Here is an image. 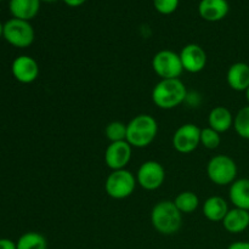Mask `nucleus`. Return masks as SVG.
Returning <instances> with one entry per match:
<instances>
[{
    "instance_id": "f257e3e1",
    "label": "nucleus",
    "mask_w": 249,
    "mask_h": 249,
    "mask_svg": "<svg viewBox=\"0 0 249 249\" xmlns=\"http://www.w3.org/2000/svg\"><path fill=\"white\" fill-rule=\"evenodd\" d=\"M151 224L162 235H174L181 229L182 214L174 201L164 199L156 204L151 212Z\"/></svg>"
},
{
    "instance_id": "f03ea898",
    "label": "nucleus",
    "mask_w": 249,
    "mask_h": 249,
    "mask_svg": "<svg viewBox=\"0 0 249 249\" xmlns=\"http://www.w3.org/2000/svg\"><path fill=\"white\" fill-rule=\"evenodd\" d=\"M187 97L186 85L180 78L160 79L152 90V101L160 109H173Z\"/></svg>"
},
{
    "instance_id": "7ed1b4c3",
    "label": "nucleus",
    "mask_w": 249,
    "mask_h": 249,
    "mask_svg": "<svg viewBox=\"0 0 249 249\" xmlns=\"http://www.w3.org/2000/svg\"><path fill=\"white\" fill-rule=\"evenodd\" d=\"M158 134V123L150 114H138L126 124V141L131 147L145 148Z\"/></svg>"
},
{
    "instance_id": "20e7f679",
    "label": "nucleus",
    "mask_w": 249,
    "mask_h": 249,
    "mask_svg": "<svg viewBox=\"0 0 249 249\" xmlns=\"http://www.w3.org/2000/svg\"><path fill=\"white\" fill-rule=\"evenodd\" d=\"M237 164L226 155H218L211 158L207 164V175L218 186L231 185L237 178Z\"/></svg>"
},
{
    "instance_id": "39448f33",
    "label": "nucleus",
    "mask_w": 249,
    "mask_h": 249,
    "mask_svg": "<svg viewBox=\"0 0 249 249\" xmlns=\"http://www.w3.org/2000/svg\"><path fill=\"white\" fill-rule=\"evenodd\" d=\"M136 184L135 175L130 170H112L105 182V190L111 198L125 199L134 194Z\"/></svg>"
},
{
    "instance_id": "423d86ee",
    "label": "nucleus",
    "mask_w": 249,
    "mask_h": 249,
    "mask_svg": "<svg viewBox=\"0 0 249 249\" xmlns=\"http://www.w3.org/2000/svg\"><path fill=\"white\" fill-rule=\"evenodd\" d=\"M2 38L15 48L24 49L33 44L36 32L29 21H23V19L12 17L4 23Z\"/></svg>"
},
{
    "instance_id": "0eeeda50",
    "label": "nucleus",
    "mask_w": 249,
    "mask_h": 249,
    "mask_svg": "<svg viewBox=\"0 0 249 249\" xmlns=\"http://www.w3.org/2000/svg\"><path fill=\"white\" fill-rule=\"evenodd\" d=\"M152 68L160 79H178L184 72L179 53L172 50H160L153 56Z\"/></svg>"
},
{
    "instance_id": "6e6552de",
    "label": "nucleus",
    "mask_w": 249,
    "mask_h": 249,
    "mask_svg": "<svg viewBox=\"0 0 249 249\" xmlns=\"http://www.w3.org/2000/svg\"><path fill=\"white\" fill-rule=\"evenodd\" d=\"M165 180V170L160 162L146 160L136 173V182L146 191L158 190Z\"/></svg>"
},
{
    "instance_id": "1a4fd4ad",
    "label": "nucleus",
    "mask_w": 249,
    "mask_h": 249,
    "mask_svg": "<svg viewBox=\"0 0 249 249\" xmlns=\"http://www.w3.org/2000/svg\"><path fill=\"white\" fill-rule=\"evenodd\" d=\"M201 145V129L192 123L182 124L173 135V147L179 153H191Z\"/></svg>"
},
{
    "instance_id": "9d476101",
    "label": "nucleus",
    "mask_w": 249,
    "mask_h": 249,
    "mask_svg": "<svg viewBox=\"0 0 249 249\" xmlns=\"http://www.w3.org/2000/svg\"><path fill=\"white\" fill-rule=\"evenodd\" d=\"M131 153L133 147L129 145L128 141L109 142L105 152V162L112 170L126 169V165L131 160Z\"/></svg>"
},
{
    "instance_id": "9b49d317",
    "label": "nucleus",
    "mask_w": 249,
    "mask_h": 249,
    "mask_svg": "<svg viewBox=\"0 0 249 249\" xmlns=\"http://www.w3.org/2000/svg\"><path fill=\"white\" fill-rule=\"evenodd\" d=\"M184 71L189 73H199L207 65V53L204 49L198 44H187L180 51Z\"/></svg>"
},
{
    "instance_id": "f8f14e48",
    "label": "nucleus",
    "mask_w": 249,
    "mask_h": 249,
    "mask_svg": "<svg viewBox=\"0 0 249 249\" xmlns=\"http://www.w3.org/2000/svg\"><path fill=\"white\" fill-rule=\"evenodd\" d=\"M11 72L17 82L22 84H31L38 78L39 65L32 56H17L11 65Z\"/></svg>"
},
{
    "instance_id": "ddd939ff",
    "label": "nucleus",
    "mask_w": 249,
    "mask_h": 249,
    "mask_svg": "<svg viewBox=\"0 0 249 249\" xmlns=\"http://www.w3.org/2000/svg\"><path fill=\"white\" fill-rule=\"evenodd\" d=\"M230 11L228 0H201L198 15L207 22H219L225 18Z\"/></svg>"
},
{
    "instance_id": "4468645a",
    "label": "nucleus",
    "mask_w": 249,
    "mask_h": 249,
    "mask_svg": "<svg viewBox=\"0 0 249 249\" xmlns=\"http://www.w3.org/2000/svg\"><path fill=\"white\" fill-rule=\"evenodd\" d=\"M229 87L235 91H247L249 88V65L246 62H236L229 67L226 73Z\"/></svg>"
},
{
    "instance_id": "2eb2a0df",
    "label": "nucleus",
    "mask_w": 249,
    "mask_h": 249,
    "mask_svg": "<svg viewBox=\"0 0 249 249\" xmlns=\"http://www.w3.org/2000/svg\"><path fill=\"white\" fill-rule=\"evenodd\" d=\"M40 0H10L9 10L14 18L31 21L40 10Z\"/></svg>"
},
{
    "instance_id": "dca6fc26",
    "label": "nucleus",
    "mask_w": 249,
    "mask_h": 249,
    "mask_svg": "<svg viewBox=\"0 0 249 249\" xmlns=\"http://www.w3.org/2000/svg\"><path fill=\"white\" fill-rule=\"evenodd\" d=\"M223 226L233 235L243 232L249 228V212L240 208L230 209L224 218Z\"/></svg>"
},
{
    "instance_id": "f3484780",
    "label": "nucleus",
    "mask_w": 249,
    "mask_h": 249,
    "mask_svg": "<svg viewBox=\"0 0 249 249\" xmlns=\"http://www.w3.org/2000/svg\"><path fill=\"white\" fill-rule=\"evenodd\" d=\"M208 126L218 133L223 134L233 126V116L229 108L224 106H216L209 112Z\"/></svg>"
},
{
    "instance_id": "a211bd4d",
    "label": "nucleus",
    "mask_w": 249,
    "mask_h": 249,
    "mask_svg": "<svg viewBox=\"0 0 249 249\" xmlns=\"http://www.w3.org/2000/svg\"><path fill=\"white\" fill-rule=\"evenodd\" d=\"M229 197L235 208L249 211V179H236L230 185Z\"/></svg>"
},
{
    "instance_id": "6ab92c4d",
    "label": "nucleus",
    "mask_w": 249,
    "mask_h": 249,
    "mask_svg": "<svg viewBox=\"0 0 249 249\" xmlns=\"http://www.w3.org/2000/svg\"><path fill=\"white\" fill-rule=\"evenodd\" d=\"M229 211L228 202L220 196L209 197L203 203V215L213 223L223 221Z\"/></svg>"
},
{
    "instance_id": "aec40b11",
    "label": "nucleus",
    "mask_w": 249,
    "mask_h": 249,
    "mask_svg": "<svg viewBox=\"0 0 249 249\" xmlns=\"http://www.w3.org/2000/svg\"><path fill=\"white\" fill-rule=\"evenodd\" d=\"M174 203L181 214H191L198 208L199 198L195 192L182 191L175 197Z\"/></svg>"
},
{
    "instance_id": "412c9836",
    "label": "nucleus",
    "mask_w": 249,
    "mask_h": 249,
    "mask_svg": "<svg viewBox=\"0 0 249 249\" xmlns=\"http://www.w3.org/2000/svg\"><path fill=\"white\" fill-rule=\"evenodd\" d=\"M16 246L17 249H48V241L41 233L29 231L19 236Z\"/></svg>"
},
{
    "instance_id": "4be33fe9",
    "label": "nucleus",
    "mask_w": 249,
    "mask_h": 249,
    "mask_svg": "<svg viewBox=\"0 0 249 249\" xmlns=\"http://www.w3.org/2000/svg\"><path fill=\"white\" fill-rule=\"evenodd\" d=\"M233 129L240 138L249 140V105L242 107L233 117Z\"/></svg>"
},
{
    "instance_id": "5701e85b",
    "label": "nucleus",
    "mask_w": 249,
    "mask_h": 249,
    "mask_svg": "<svg viewBox=\"0 0 249 249\" xmlns=\"http://www.w3.org/2000/svg\"><path fill=\"white\" fill-rule=\"evenodd\" d=\"M105 135L109 142L126 141V124L119 121L111 122L105 129Z\"/></svg>"
},
{
    "instance_id": "b1692460",
    "label": "nucleus",
    "mask_w": 249,
    "mask_h": 249,
    "mask_svg": "<svg viewBox=\"0 0 249 249\" xmlns=\"http://www.w3.org/2000/svg\"><path fill=\"white\" fill-rule=\"evenodd\" d=\"M221 134L215 131L214 129L207 128L201 129V145L208 150H216L220 146Z\"/></svg>"
},
{
    "instance_id": "393cba45",
    "label": "nucleus",
    "mask_w": 249,
    "mask_h": 249,
    "mask_svg": "<svg viewBox=\"0 0 249 249\" xmlns=\"http://www.w3.org/2000/svg\"><path fill=\"white\" fill-rule=\"evenodd\" d=\"M156 11L160 15H172L179 7L180 0H152Z\"/></svg>"
},
{
    "instance_id": "a878e982",
    "label": "nucleus",
    "mask_w": 249,
    "mask_h": 249,
    "mask_svg": "<svg viewBox=\"0 0 249 249\" xmlns=\"http://www.w3.org/2000/svg\"><path fill=\"white\" fill-rule=\"evenodd\" d=\"M0 249H17L16 242L10 238H0Z\"/></svg>"
},
{
    "instance_id": "bb28decb",
    "label": "nucleus",
    "mask_w": 249,
    "mask_h": 249,
    "mask_svg": "<svg viewBox=\"0 0 249 249\" xmlns=\"http://www.w3.org/2000/svg\"><path fill=\"white\" fill-rule=\"evenodd\" d=\"M228 249H249V241H237L229 246Z\"/></svg>"
},
{
    "instance_id": "cd10ccee",
    "label": "nucleus",
    "mask_w": 249,
    "mask_h": 249,
    "mask_svg": "<svg viewBox=\"0 0 249 249\" xmlns=\"http://www.w3.org/2000/svg\"><path fill=\"white\" fill-rule=\"evenodd\" d=\"M62 1L70 7H78V6H82L83 4H85L87 0H62Z\"/></svg>"
},
{
    "instance_id": "c85d7f7f",
    "label": "nucleus",
    "mask_w": 249,
    "mask_h": 249,
    "mask_svg": "<svg viewBox=\"0 0 249 249\" xmlns=\"http://www.w3.org/2000/svg\"><path fill=\"white\" fill-rule=\"evenodd\" d=\"M2 36H4V24L0 22V38H2Z\"/></svg>"
},
{
    "instance_id": "c756f323",
    "label": "nucleus",
    "mask_w": 249,
    "mask_h": 249,
    "mask_svg": "<svg viewBox=\"0 0 249 249\" xmlns=\"http://www.w3.org/2000/svg\"><path fill=\"white\" fill-rule=\"evenodd\" d=\"M40 1H43V2H49V4H50V2H56V1H57V0H40Z\"/></svg>"
},
{
    "instance_id": "7c9ffc66",
    "label": "nucleus",
    "mask_w": 249,
    "mask_h": 249,
    "mask_svg": "<svg viewBox=\"0 0 249 249\" xmlns=\"http://www.w3.org/2000/svg\"><path fill=\"white\" fill-rule=\"evenodd\" d=\"M246 97H247V101H248V104H249V88L247 89V91H246Z\"/></svg>"
},
{
    "instance_id": "2f4dec72",
    "label": "nucleus",
    "mask_w": 249,
    "mask_h": 249,
    "mask_svg": "<svg viewBox=\"0 0 249 249\" xmlns=\"http://www.w3.org/2000/svg\"><path fill=\"white\" fill-rule=\"evenodd\" d=\"M0 1H1V0H0Z\"/></svg>"
},
{
    "instance_id": "473e14b6",
    "label": "nucleus",
    "mask_w": 249,
    "mask_h": 249,
    "mask_svg": "<svg viewBox=\"0 0 249 249\" xmlns=\"http://www.w3.org/2000/svg\"><path fill=\"white\" fill-rule=\"evenodd\" d=\"M248 212H249V211H248Z\"/></svg>"
}]
</instances>
